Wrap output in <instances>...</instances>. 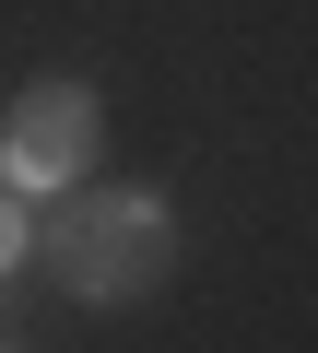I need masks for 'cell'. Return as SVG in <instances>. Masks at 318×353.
<instances>
[{
  "label": "cell",
  "instance_id": "obj_2",
  "mask_svg": "<svg viewBox=\"0 0 318 353\" xmlns=\"http://www.w3.org/2000/svg\"><path fill=\"white\" fill-rule=\"evenodd\" d=\"M83 165H95V83H71V71L24 83L12 118H0V189L12 201H59Z\"/></svg>",
  "mask_w": 318,
  "mask_h": 353
},
{
  "label": "cell",
  "instance_id": "obj_4",
  "mask_svg": "<svg viewBox=\"0 0 318 353\" xmlns=\"http://www.w3.org/2000/svg\"><path fill=\"white\" fill-rule=\"evenodd\" d=\"M0 353H12V341H0Z\"/></svg>",
  "mask_w": 318,
  "mask_h": 353
},
{
  "label": "cell",
  "instance_id": "obj_3",
  "mask_svg": "<svg viewBox=\"0 0 318 353\" xmlns=\"http://www.w3.org/2000/svg\"><path fill=\"white\" fill-rule=\"evenodd\" d=\"M36 259V201H12V189H0V283H12Z\"/></svg>",
  "mask_w": 318,
  "mask_h": 353
},
{
  "label": "cell",
  "instance_id": "obj_1",
  "mask_svg": "<svg viewBox=\"0 0 318 353\" xmlns=\"http://www.w3.org/2000/svg\"><path fill=\"white\" fill-rule=\"evenodd\" d=\"M36 271L71 306H141L177 283V212L166 189H59L36 201Z\"/></svg>",
  "mask_w": 318,
  "mask_h": 353
}]
</instances>
